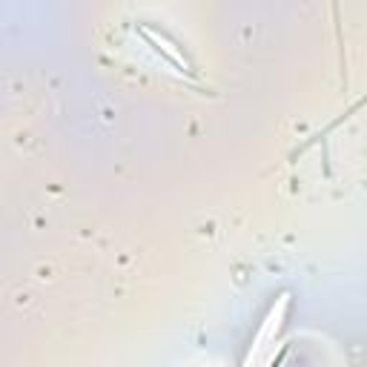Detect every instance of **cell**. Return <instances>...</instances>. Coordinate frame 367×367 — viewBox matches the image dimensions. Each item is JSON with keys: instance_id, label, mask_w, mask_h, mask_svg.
Instances as JSON below:
<instances>
[{"instance_id": "cell-1", "label": "cell", "mask_w": 367, "mask_h": 367, "mask_svg": "<svg viewBox=\"0 0 367 367\" xmlns=\"http://www.w3.org/2000/svg\"><path fill=\"white\" fill-rule=\"evenodd\" d=\"M287 307H290V296L284 293V296H279V301L270 307V313H267V319H264V325L258 327V333H255V342H252V347H250V353H247V364L258 356V350L261 347H267V344H273L276 342V336H279V330H281V325H284V316H287Z\"/></svg>"}, {"instance_id": "cell-2", "label": "cell", "mask_w": 367, "mask_h": 367, "mask_svg": "<svg viewBox=\"0 0 367 367\" xmlns=\"http://www.w3.org/2000/svg\"><path fill=\"white\" fill-rule=\"evenodd\" d=\"M138 32H141V35H144V37H146L155 49H158V52H161V55H164L173 66H178V69H181V72H187V75H192V72H195V69H192V64H190V58L184 55V52H181V49H178V46H175V43H173L164 32L152 29V26H146V23H144Z\"/></svg>"}]
</instances>
